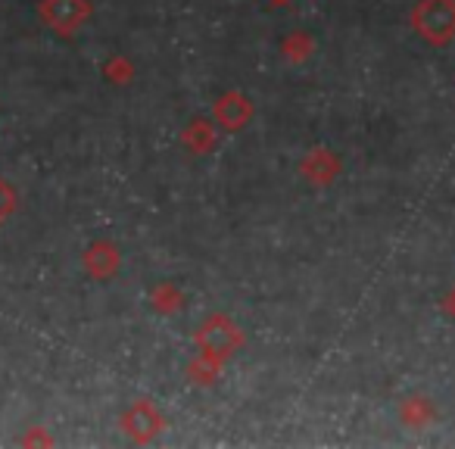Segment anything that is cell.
Here are the masks:
<instances>
[{
	"label": "cell",
	"mask_w": 455,
	"mask_h": 449,
	"mask_svg": "<svg viewBox=\"0 0 455 449\" xmlns=\"http://www.w3.org/2000/svg\"><path fill=\"white\" fill-rule=\"evenodd\" d=\"M415 22L430 41H446L455 32V4L452 0H424L415 13Z\"/></svg>",
	"instance_id": "6da1fadb"
},
{
	"label": "cell",
	"mask_w": 455,
	"mask_h": 449,
	"mask_svg": "<svg viewBox=\"0 0 455 449\" xmlns=\"http://www.w3.org/2000/svg\"><path fill=\"white\" fill-rule=\"evenodd\" d=\"M44 13H47V20H51L53 26L69 28L84 16V0H51Z\"/></svg>",
	"instance_id": "7a4b0ae2"
},
{
	"label": "cell",
	"mask_w": 455,
	"mask_h": 449,
	"mask_svg": "<svg viewBox=\"0 0 455 449\" xmlns=\"http://www.w3.org/2000/svg\"><path fill=\"white\" fill-rule=\"evenodd\" d=\"M13 209V194H10V188L4 181H0V215L10 212Z\"/></svg>",
	"instance_id": "3957f363"
}]
</instances>
